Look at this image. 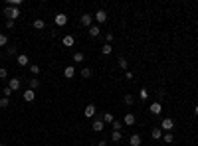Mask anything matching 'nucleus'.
<instances>
[{"instance_id": "obj_26", "label": "nucleus", "mask_w": 198, "mask_h": 146, "mask_svg": "<svg viewBox=\"0 0 198 146\" xmlns=\"http://www.w3.org/2000/svg\"><path fill=\"white\" fill-rule=\"evenodd\" d=\"M38 87H40V81L36 79V77H34V79H30V89H32V91H36Z\"/></svg>"}, {"instance_id": "obj_1", "label": "nucleus", "mask_w": 198, "mask_h": 146, "mask_svg": "<svg viewBox=\"0 0 198 146\" xmlns=\"http://www.w3.org/2000/svg\"><path fill=\"white\" fill-rule=\"evenodd\" d=\"M4 16H6V20H18L20 18V8H14V6H6L4 8Z\"/></svg>"}, {"instance_id": "obj_32", "label": "nucleus", "mask_w": 198, "mask_h": 146, "mask_svg": "<svg viewBox=\"0 0 198 146\" xmlns=\"http://www.w3.org/2000/svg\"><path fill=\"white\" fill-rule=\"evenodd\" d=\"M8 4L14 6V8H18V6H22V0H8Z\"/></svg>"}, {"instance_id": "obj_34", "label": "nucleus", "mask_w": 198, "mask_h": 146, "mask_svg": "<svg viewBox=\"0 0 198 146\" xmlns=\"http://www.w3.org/2000/svg\"><path fill=\"white\" fill-rule=\"evenodd\" d=\"M8 77V69L6 67H0V79H6Z\"/></svg>"}, {"instance_id": "obj_17", "label": "nucleus", "mask_w": 198, "mask_h": 146, "mask_svg": "<svg viewBox=\"0 0 198 146\" xmlns=\"http://www.w3.org/2000/svg\"><path fill=\"white\" fill-rule=\"evenodd\" d=\"M34 28H36V30H44V28H46V22H44L42 18H36V20H34Z\"/></svg>"}, {"instance_id": "obj_33", "label": "nucleus", "mask_w": 198, "mask_h": 146, "mask_svg": "<svg viewBox=\"0 0 198 146\" xmlns=\"http://www.w3.org/2000/svg\"><path fill=\"white\" fill-rule=\"evenodd\" d=\"M111 126H113V131H121V128H123V122L113 121V124H111Z\"/></svg>"}, {"instance_id": "obj_13", "label": "nucleus", "mask_w": 198, "mask_h": 146, "mask_svg": "<svg viewBox=\"0 0 198 146\" xmlns=\"http://www.w3.org/2000/svg\"><path fill=\"white\" fill-rule=\"evenodd\" d=\"M73 75H76V69H73V65H67L66 69H63V77H66V79H71Z\"/></svg>"}, {"instance_id": "obj_14", "label": "nucleus", "mask_w": 198, "mask_h": 146, "mask_svg": "<svg viewBox=\"0 0 198 146\" xmlns=\"http://www.w3.org/2000/svg\"><path fill=\"white\" fill-rule=\"evenodd\" d=\"M91 128H93L95 132H101V131H103V128H105V122H103V121H93Z\"/></svg>"}, {"instance_id": "obj_36", "label": "nucleus", "mask_w": 198, "mask_h": 146, "mask_svg": "<svg viewBox=\"0 0 198 146\" xmlns=\"http://www.w3.org/2000/svg\"><path fill=\"white\" fill-rule=\"evenodd\" d=\"M10 95H12V89H10V87H4V97H8V99H10Z\"/></svg>"}, {"instance_id": "obj_41", "label": "nucleus", "mask_w": 198, "mask_h": 146, "mask_svg": "<svg viewBox=\"0 0 198 146\" xmlns=\"http://www.w3.org/2000/svg\"><path fill=\"white\" fill-rule=\"evenodd\" d=\"M194 115H196V117H198V105H196V107H194Z\"/></svg>"}, {"instance_id": "obj_28", "label": "nucleus", "mask_w": 198, "mask_h": 146, "mask_svg": "<svg viewBox=\"0 0 198 146\" xmlns=\"http://www.w3.org/2000/svg\"><path fill=\"white\" fill-rule=\"evenodd\" d=\"M4 46H8V36L0 34V47H4Z\"/></svg>"}, {"instance_id": "obj_3", "label": "nucleus", "mask_w": 198, "mask_h": 146, "mask_svg": "<svg viewBox=\"0 0 198 146\" xmlns=\"http://www.w3.org/2000/svg\"><path fill=\"white\" fill-rule=\"evenodd\" d=\"M95 113H97V107L93 105V103H89L87 107L83 109V117H87V118H91V117H95Z\"/></svg>"}, {"instance_id": "obj_22", "label": "nucleus", "mask_w": 198, "mask_h": 146, "mask_svg": "<svg viewBox=\"0 0 198 146\" xmlns=\"http://www.w3.org/2000/svg\"><path fill=\"white\" fill-rule=\"evenodd\" d=\"M101 51H103V55H109V53L113 51V46H111V44H103V47H101Z\"/></svg>"}, {"instance_id": "obj_4", "label": "nucleus", "mask_w": 198, "mask_h": 146, "mask_svg": "<svg viewBox=\"0 0 198 146\" xmlns=\"http://www.w3.org/2000/svg\"><path fill=\"white\" fill-rule=\"evenodd\" d=\"M93 20L97 24H103V22H107V12L105 10H97V12L93 14Z\"/></svg>"}, {"instance_id": "obj_2", "label": "nucleus", "mask_w": 198, "mask_h": 146, "mask_svg": "<svg viewBox=\"0 0 198 146\" xmlns=\"http://www.w3.org/2000/svg\"><path fill=\"white\" fill-rule=\"evenodd\" d=\"M173 128H174V121H173V118H163V122H160V131L170 132Z\"/></svg>"}, {"instance_id": "obj_11", "label": "nucleus", "mask_w": 198, "mask_h": 146, "mask_svg": "<svg viewBox=\"0 0 198 146\" xmlns=\"http://www.w3.org/2000/svg\"><path fill=\"white\" fill-rule=\"evenodd\" d=\"M16 61H18L20 65H30V57L26 55V53H18V57H16Z\"/></svg>"}, {"instance_id": "obj_7", "label": "nucleus", "mask_w": 198, "mask_h": 146, "mask_svg": "<svg viewBox=\"0 0 198 146\" xmlns=\"http://www.w3.org/2000/svg\"><path fill=\"white\" fill-rule=\"evenodd\" d=\"M53 22H56V26H66V24H67V16L60 12V14L53 16Z\"/></svg>"}, {"instance_id": "obj_30", "label": "nucleus", "mask_w": 198, "mask_h": 146, "mask_svg": "<svg viewBox=\"0 0 198 146\" xmlns=\"http://www.w3.org/2000/svg\"><path fill=\"white\" fill-rule=\"evenodd\" d=\"M173 140H174V136H173V134H170V132H167V134H164V136H163V142H167V144H170V142H173Z\"/></svg>"}, {"instance_id": "obj_24", "label": "nucleus", "mask_w": 198, "mask_h": 146, "mask_svg": "<svg viewBox=\"0 0 198 146\" xmlns=\"http://www.w3.org/2000/svg\"><path fill=\"white\" fill-rule=\"evenodd\" d=\"M81 77L89 79V77H91V69H89V67H81Z\"/></svg>"}, {"instance_id": "obj_27", "label": "nucleus", "mask_w": 198, "mask_h": 146, "mask_svg": "<svg viewBox=\"0 0 198 146\" xmlns=\"http://www.w3.org/2000/svg\"><path fill=\"white\" fill-rule=\"evenodd\" d=\"M117 63H119V67H121V69H125V71H127L129 63H127V59H125V57H119V61H117Z\"/></svg>"}, {"instance_id": "obj_40", "label": "nucleus", "mask_w": 198, "mask_h": 146, "mask_svg": "<svg viewBox=\"0 0 198 146\" xmlns=\"http://www.w3.org/2000/svg\"><path fill=\"white\" fill-rule=\"evenodd\" d=\"M91 146H107V142H105V140H99V142H95V144H91Z\"/></svg>"}, {"instance_id": "obj_35", "label": "nucleus", "mask_w": 198, "mask_h": 146, "mask_svg": "<svg viewBox=\"0 0 198 146\" xmlns=\"http://www.w3.org/2000/svg\"><path fill=\"white\" fill-rule=\"evenodd\" d=\"M105 40H107V44H111V42L115 40V34H111V32H109V34H105Z\"/></svg>"}, {"instance_id": "obj_31", "label": "nucleus", "mask_w": 198, "mask_h": 146, "mask_svg": "<svg viewBox=\"0 0 198 146\" xmlns=\"http://www.w3.org/2000/svg\"><path fill=\"white\" fill-rule=\"evenodd\" d=\"M8 105H10V99H8V97H2V99H0V107H2V109H6Z\"/></svg>"}, {"instance_id": "obj_8", "label": "nucleus", "mask_w": 198, "mask_h": 146, "mask_svg": "<svg viewBox=\"0 0 198 146\" xmlns=\"http://www.w3.org/2000/svg\"><path fill=\"white\" fill-rule=\"evenodd\" d=\"M135 115H133V113H127L125 117H123V124H125V126H133V124H135Z\"/></svg>"}, {"instance_id": "obj_18", "label": "nucleus", "mask_w": 198, "mask_h": 146, "mask_svg": "<svg viewBox=\"0 0 198 146\" xmlns=\"http://www.w3.org/2000/svg\"><path fill=\"white\" fill-rule=\"evenodd\" d=\"M123 103H125L127 107H133V105H135V99H133V95H125V97H123Z\"/></svg>"}, {"instance_id": "obj_37", "label": "nucleus", "mask_w": 198, "mask_h": 146, "mask_svg": "<svg viewBox=\"0 0 198 146\" xmlns=\"http://www.w3.org/2000/svg\"><path fill=\"white\" fill-rule=\"evenodd\" d=\"M14 53H16V46H10L8 47V55H14Z\"/></svg>"}, {"instance_id": "obj_42", "label": "nucleus", "mask_w": 198, "mask_h": 146, "mask_svg": "<svg viewBox=\"0 0 198 146\" xmlns=\"http://www.w3.org/2000/svg\"><path fill=\"white\" fill-rule=\"evenodd\" d=\"M0 146H4V142H0Z\"/></svg>"}, {"instance_id": "obj_23", "label": "nucleus", "mask_w": 198, "mask_h": 146, "mask_svg": "<svg viewBox=\"0 0 198 146\" xmlns=\"http://www.w3.org/2000/svg\"><path fill=\"white\" fill-rule=\"evenodd\" d=\"M139 99H141V101H147V99H149V91H147L145 87L139 91Z\"/></svg>"}, {"instance_id": "obj_29", "label": "nucleus", "mask_w": 198, "mask_h": 146, "mask_svg": "<svg viewBox=\"0 0 198 146\" xmlns=\"http://www.w3.org/2000/svg\"><path fill=\"white\" fill-rule=\"evenodd\" d=\"M30 71L34 73V77H36V75L40 73V65H38V63H32V65H30Z\"/></svg>"}, {"instance_id": "obj_5", "label": "nucleus", "mask_w": 198, "mask_h": 146, "mask_svg": "<svg viewBox=\"0 0 198 146\" xmlns=\"http://www.w3.org/2000/svg\"><path fill=\"white\" fill-rule=\"evenodd\" d=\"M79 22H81V26H85V28H91V22H93V14H83L81 18H79Z\"/></svg>"}, {"instance_id": "obj_25", "label": "nucleus", "mask_w": 198, "mask_h": 146, "mask_svg": "<svg viewBox=\"0 0 198 146\" xmlns=\"http://www.w3.org/2000/svg\"><path fill=\"white\" fill-rule=\"evenodd\" d=\"M113 121H115V118H113V115H111V113H105V115H103V122L113 124Z\"/></svg>"}, {"instance_id": "obj_9", "label": "nucleus", "mask_w": 198, "mask_h": 146, "mask_svg": "<svg viewBox=\"0 0 198 146\" xmlns=\"http://www.w3.org/2000/svg\"><path fill=\"white\" fill-rule=\"evenodd\" d=\"M20 85H22V81H20V77H12L8 81V87L12 89V91H18L20 89Z\"/></svg>"}, {"instance_id": "obj_12", "label": "nucleus", "mask_w": 198, "mask_h": 146, "mask_svg": "<svg viewBox=\"0 0 198 146\" xmlns=\"http://www.w3.org/2000/svg\"><path fill=\"white\" fill-rule=\"evenodd\" d=\"M62 44H63V46H66V47H71L73 44H76V38H73V36H69V34H67V36H63V40H62Z\"/></svg>"}, {"instance_id": "obj_15", "label": "nucleus", "mask_w": 198, "mask_h": 146, "mask_svg": "<svg viewBox=\"0 0 198 146\" xmlns=\"http://www.w3.org/2000/svg\"><path fill=\"white\" fill-rule=\"evenodd\" d=\"M129 144H131V146H141V136H139V134H131Z\"/></svg>"}, {"instance_id": "obj_20", "label": "nucleus", "mask_w": 198, "mask_h": 146, "mask_svg": "<svg viewBox=\"0 0 198 146\" xmlns=\"http://www.w3.org/2000/svg\"><path fill=\"white\" fill-rule=\"evenodd\" d=\"M99 34H101L99 26H91V28H89V36H91V38H97Z\"/></svg>"}, {"instance_id": "obj_6", "label": "nucleus", "mask_w": 198, "mask_h": 146, "mask_svg": "<svg viewBox=\"0 0 198 146\" xmlns=\"http://www.w3.org/2000/svg\"><path fill=\"white\" fill-rule=\"evenodd\" d=\"M149 111H151V113H153L154 117H157V115H160V113H163V103H160V101H157V103H153V105L149 107Z\"/></svg>"}, {"instance_id": "obj_16", "label": "nucleus", "mask_w": 198, "mask_h": 146, "mask_svg": "<svg viewBox=\"0 0 198 146\" xmlns=\"http://www.w3.org/2000/svg\"><path fill=\"white\" fill-rule=\"evenodd\" d=\"M151 136H153L154 140H160V138H163V131H160V126L153 128V131H151Z\"/></svg>"}, {"instance_id": "obj_38", "label": "nucleus", "mask_w": 198, "mask_h": 146, "mask_svg": "<svg viewBox=\"0 0 198 146\" xmlns=\"http://www.w3.org/2000/svg\"><path fill=\"white\" fill-rule=\"evenodd\" d=\"M6 28H8V30L14 28V22H12V20H6Z\"/></svg>"}, {"instance_id": "obj_19", "label": "nucleus", "mask_w": 198, "mask_h": 146, "mask_svg": "<svg viewBox=\"0 0 198 146\" xmlns=\"http://www.w3.org/2000/svg\"><path fill=\"white\" fill-rule=\"evenodd\" d=\"M83 59H85V55H83L81 51H76V53H73V61H76V63H83Z\"/></svg>"}, {"instance_id": "obj_21", "label": "nucleus", "mask_w": 198, "mask_h": 146, "mask_svg": "<svg viewBox=\"0 0 198 146\" xmlns=\"http://www.w3.org/2000/svg\"><path fill=\"white\" fill-rule=\"evenodd\" d=\"M121 138H123V134H121V131H113V132H111V140H113V142H119Z\"/></svg>"}, {"instance_id": "obj_39", "label": "nucleus", "mask_w": 198, "mask_h": 146, "mask_svg": "<svg viewBox=\"0 0 198 146\" xmlns=\"http://www.w3.org/2000/svg\"><path fill=\"white\" fill-rule=\"evenodd\" d=\"M125 79H129V81H133V73H131V71H125Z\"/></svg>"}, {"instance_id": "obj_10", "label": "nucleus", "mask_w": 198, "mask_h": 146, "mask_svg": "<svg viewBox=\"0 0 198 146\" xmlns=\"http://www.w3.org/2000/svg\"><path fill=\"white\" fill-rule=\"evenodd\" d=\"M22 97H24V101H28V103H32L36 99V91H32V89H26L24 93H22Z\"/></svg>"}]
</instances>
